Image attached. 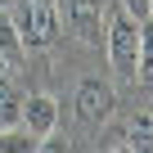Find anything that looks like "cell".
<instances>
[{"mask_svg":"<svg viewBox=\"0 0 153 153\" xmlns=\"http://www.w3.org/2000/svg\"><path fill=\"white\" fill-rule=\"evenodd\" d=\"M72 113H76L81 126H104V122L117 113V90L104 81V76H86V81H76Z\"/></svg>","mask_w":153,"mask_h":153,"instance_id":"cell-4","label":"cell"},{"mask_svg":"<svg viewBox=\"0 0 153 153\" xmlns=\"http://www.w3.org/2000/svg\"><path fill=\"white\" fill-rule=\"evenodd\" d=\"M59 23L86 45H104V23H108V0H54Z\"/></svg>","mask_w":153,"mask_h":153,"instance_id":"cell-3","label":"cell"},{"mask_svg":"<svg viewBox=\"0 0 153 153\" xmlns=\"http://www.w3.org/2000/svg\"><path fill=\"white\" fill-rule=\"evenodd\" d=\"M18 113H23V90L9 72H0V126H18Z\"/></svg>","mask_w":153,"mask_h":153,"instance_id":"cell-6","label":"cell"},{"mask_svg":"<svg viewBox=\"0 0 153 153\" xmlns=\"http://www.w3.org/2000/svg\"><path fill=\"white\" fill-rule=\"evenodd\" d=\"M104 45H108V63L122 81H135L140 76V54L149 45L144 36V23H135L131 14L122 9H108V23H104Z\"/></svg>","mask_w":153,"mask_h":153,"instance_id":"cell-1","label":"cell"},{"mask_svg":"<svg viewBox=\"0 0 153 153\" xmlns=\"http://www.w3.org/2000/svg\"><path fill=\"white\" fill-rule=\"evenodd\" d=\"M14 27H18V36H23L27 50H50L59 41V32H63L59 5H54V0H18Z\"/></svg>","mask_w":153,"mask_h":153,"instance_id":"cell-2","label":"cell"},{"mask_svg":"<svg viewBox=\"0 0 153 153\" xmlns=\"http://www.w3.org/2000/svg\"><path fill=\"white\" fill-rule=\"evenodd\" d=\"M18 126H23V131H32V135H36V144H41L45 135H54V131H59V99H54V95H45V90L23 95Z\"/></svg>","mask_w":153,"mask_h":153,"instance_id":"cell-5","label":"cell"},{"mask_svg":"<svg viewBox=\"0 0 153 153\" xmlns=\"http://www.w3.org/2000/svg\"><path fill=\"white\" fill-rule=\"evenodd\" d=\"M0 72H5V63H0Z\"/></svg>","mask_w":153,"mask_h":153,"instance_id":"cell-11","label":"cell"},{"mask_svg":"<svg viewBox=\"0 0 153 153\" xmlns=\"http://www.w3.org/2000/svg\"><path fill=\"white\" fill-rule=\"evenodd\" d=\"M117 9L131 14L135 23H149V9H153V0H117Z\"/></svg>","mask_w":153,"mask_h":153,"instance_id":"cell-10","label":"cell"},{"mask_svg":"<svg viewBox=\"0 0 153 153\" xmlns=\"http://www.w3.org/2000/svg\"><path fill=\"white\" fill-rule=\"evenodd\" d=\"M0 149H9V153H32V149H36V135L23 131V126H0Z\"/></svg>","mask_w":153,"mask_h":153,"instance_id":"cell-9","label":"cell"},{"mask_svg":"<svg viewBox=\"0 0 153 153\" xmlns=\"http://www.w3.org/2000/svg\"><path fill=\"white\" fill-rule=\"evenodd\" d=\"M149 144H153V113H140L131 122V131H126V149L131 153H144Z\"/></svg>","mask_w":153,"mask_h":153,"instance_id":"cell-8","label":"cell"},{"mask_svg":"<svg viewBox=\"0 0 153 153\" xmlns=\"http://www.w3.org/2000/svg\"><path fill=\"white\" fill-rule=\"evenodd\" d=\"M0 5H5V0H0Z\"/></svg>","mask_w":153,"mask_h":153,"instance_id":"cell-12","label":"cell"},{"mask_svg":"<svg viewBox=\"0 0 153 153\" xmlns=\"http://www.w3.org/2000/svg\"><path fill=\"white\" fill-rule=\"evenodd\" d=\"M23 54H27V45H23V36H18L14 18H5V14H0V63H5V68H14V63H23Z\"/></svg>","mask_w":153,"mask_h":153,"instance_id":"cell-7","label":"cell"}]
</instances>
